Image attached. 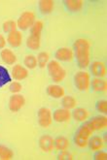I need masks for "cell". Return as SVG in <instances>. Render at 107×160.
I'll return each instance as SVG.
<instances>
[{"instance_id":"1","label":"cell","mask_w":107,"mask_h":160,"mask_svg":"<svg viewBox=\"0 0 107 160\" xmlns=\"http://www.w3.org/2000/svg\"><path fill=\"white\" fill-rule=\"evenodd\" d=\"M73 47L78 66L85 69L90 64V43L81 38L75 41Z\"/></svg>"},{"instance_id":"2","label":"cell","mask_w":107,"mask_h":160,"mask_svg":"<svg viewBox=\"0 0 107 160\" xmlns=\"http://www.w3.org/2000/svg\"><path fill=\"white\" fill-rule=\"evenodd\" d=\"M43 29V22L40 21H36L31 26L30 35L26 40V46L31 50H38L40 47L41 32Z\"/></svg>"},{"instance_id":"3","label":"cell","mask_w":107,"mask_h":160,"mask_svg":"<svg viewBox=\"0 0 107 160\" xmlns=\"http://www.w3.org/2000/svg\"><path fill=\"white\" fill-rule=\"evenodd\" d=\"M48 71H49V74H50L51 78L53 79V81L56 82H62L66 75L65 70L61 66V64L55 60H52L49 62Z\"/></svg>"},{"instance_id":"4","label":"cell","mask_w":107,"mask_h":160,"mask_svg":"<svg viewBox=\"0 0 107 160\" xmlns=\"http://www.w3.org/2000/svg\"><path fill=\"white\" fill-rule=\"evenodd\" d=\"M90 75L88 74L87 72L81 71L76 73V75L74 76V83L76 88L79 90H88L90 88Z\"/></svg>"},{"instance_id":"5","label":"cell","mask_w":107,"mask_h":160,"mask_svg":"<svg viewBox=\"0 0 107 160\" xmlns=\"http://www.w3.org/2000/svg\"><path fill=\"white\" fill-rule=\"evenodd\" d=\"M35 22V15L32 12H24L21 17L19 18L17 26L22 30H26L27 28L31 27L33 23Z\"/></svg>"},{"instance_id":"6","label":"cell","mask_w":107,"mask_h":160,"mask_svg":"<svg viewBox=\"0 0 107 160\" xmlns=\"http://www.w3.org/2000/svg\"><path fill=\"white\" fill-rule=\"evenodd\" d=\"M25 104V99L21 94H13V95L10 97L9 100V109L11 110V112H17L21 110L24 105Z\"/></svg>"},{"instance_id":"7","label":"cell","mask_w":107,"mask_h":160,"mask_svg":"<svg viewBox=\"0 0 107 160\" xmlns=\"http://www.w3.org/2000/svg\"><path fill=\"white\" fill-rule=\"evenodd\" d=\"M85 124L89 127L93 132H94L96 130H101L106 127L107 118L106 117H95L91 120H88Z\"/></svg>"},{"instance_id":"8","label":"cell","mask_w":107,"mask_h":160,"mask_svg":"<svg viewBox=\"0 0 107 160\" xmlns=\"http://www.w3.org/2000/svg\"><path fill=\"white\" fill-rule=\"evenodd\" d=\"M38 122L42 127H48L52 123V114L51 111L47 108H41L38 111Z\"/></svg>"},{"instance_id":"9","label":"cell","mask_w":107,"mask_h":160,"mask_svg":"<svg viewBox=\"0 0 107 160\" xmlns=\"http://www.w3.org/2000/svg\"><path fill=\"white\" fill-rule=\"evenodd\" d=\"M39 147L46 152H50L54 149V139L50 135H43L39 139Z\"/></svg>"},{"instance_id":"10","label":"cell","mask_w":107,"mask_h":160,"mask_svg":"<svg viewBox=\"0 0 107 160\" xmlns=\"http://www.w3.org/2000/svg\"><path fill=\"white\" fill-rule=\"evenodd\" d=\"M74 58V52L69 48H61L56 52V58L62 61H70Z\"/></svg>"},{"instance_id":"11","label":"cell","mask_w":107,"mask_h":160,"mask_svg":"<svg viewBox=\"0 0 107 160\" xmlns=\"http://www.w3.org/2000/svg\"><path fill=\"white\" fill-rule=\"evenodd\" d=\"M71 114L69 110L67 109H57L53 115V118L55 119V121L56 122H65L68 119H70Z\"/></svg>"},{"instance_id":"12","label":"cell","mask_w":107,"mask_h":160,"mask_svg":"<svg viewBox=\"0 0 107 160\" xmlns=\"http://www.w3.org/2000/svg\"><path fill=\"white\" fill-rule=\"evenodd\" d=\"M91 71L94 76L97 78H101L105 76V74H106L105 65L100 61H94L91 66Z\"/></svg>"},{"instance_id":"13","label":"cell","mask_w":107,"mask_h":160,"mask_svg":"<svg viewBox=\"0 0 107 160\" xmlns=\"http://www.w3.org/2000/svg\"><path fill=\"white\" fill-rule=\"evenodd\" d=\"M22 41H23V35L19 31L16 30V31L9 33V35H8V43L12 47H14V48H17V47L21 46Z\"/></svg>"},{"instance_id":"14","label":"cell","mask_w":107,"mask_h":160,"mask_svg":"<svg viewBox=\"0 0 107 160\" xmlns=\"http://www.w3.org/2000/svg\"><path fill=\"white\" fill-rule=\"evenodd\" d=\"M47 93L54 98H62L64 96V89L61 86L51 84L47 88Z\"/></svg>"},{"instance_id":"15","label":"cell","mask_w":107,"mask_h":160,"mask_svg":"<svg viewBox=\"0 0 107 160\" xmlns=\"http://www.w3.org/2000/svg\"><path fill=\"white\" fill-rule=\"evenodd\" d=\"M12 75L16 80L19 81V80L25 79L28 76V72L24 67L22 66V65L18 64V65H15L14 66V68L12 70Z\"/></svg>"},{"instance_id":"16","label":"cell","mask_w":107,"mask_h":160,"mask_svg":"<svg viewBox=\"0 0 107 160\" xmlns=\"http://www.w3.org/2000/svg\"><path fill=\"white\" fill-rule=\"evenodd\" d=\"M1 58L8 65H12V64H14L17 61L16 54L11 50H8V49L2 50V52H1Z\"/></svg>"},{"instance_id":"17","label":"cell","mask_w":107,"mask_h":160,"mask_svg":"<svg viewBox=\"0 0 107 160\" xmlns=\"http://www.w3.org/2000/svg\"><path fill=\"white\" fill-rule=\"evenodd\" d=\"M54 6H55V2L53 0H41L39 2V9L42 14L47 15L52 13V11L54 10Z\"/></svg>"},{"instance_id":"18","label":"cell","mask_w":107,"mask_h":160,"mask_svg":"<svg viewBox=\"0 0 107 160\" xmlns=\"http://www.w3.org/2000/svg\"><path fill=\"white\" fill-rule=\"evenodd\" d=\"M88 145L93 152H97V150H100L103 148V141L99 136H94L91 138L90 141H88Z\"/></svg>"},{"instance_id":"19","label":"cell","mask_w":107,"mask_h":160,"mask_svg":"<svg viewBox=\"0 0 107 160\" xmlns=\"http://www.w3.org/2000/svg\"><path fill=\"white\" fill-rule=\"evenodd\" d=\"M54 146L55 148L62 152V150H66L69 147V141L65 137H57L56 140H54Z\"/></svg>"},{"instance_id":"20","label":"cell","mask_w":107,"mask_h":160,"mask_svg":"<svg viewBox=\"0 0 107 160\" xmlns=\"http://www.w3.org/2000/svg\"><path fill=\"white\" fill-rule=\"evenodd\" d=\"M83 3L84 2L82 0H66L65 1V5H66L67 9L72 12L80 11L83 7Z\"/></svg>"},{"instance_id":"21","label":"cell","mask_w":107,"mask_h":160,"mask_svg":"<svg viewBox=\"0 0 107 160\" xmlns=\"http://www.w3.org/2000/svg\"><path fill=\"white\" fill-rule=\"evenodd\" d=\"M92 88L94 91H105L107 88V83L101 78H94L92 81Z\"/></svg>"},{"instance_id":"22","label":"cell","mask_w":107,"mask_h":160,"mask_svg":"<svg viewBox=\"0 0 107 160\" xmlns=\"http://www.w3.org/2000/svg\"><path fill=\"white\" fill-rule=\"evenodd\" d=\"M73 118L75 120L77 121H84L88 118V111L84 108H78V109H75L73 111V114H72Z\"/></svg>"},{"instance_id":"23","label":"cell","mask_w":107,"mask_h":160,"mask_svg":"<svg viewBox=\"0 0 107 160\" xmlns=\"http://www.w3.org/2000/svg\"><path fill=\"white\" fill-rule=\"evenodd\" d=\"M10 82H11V76L9 75L8 70L0 65V88H2Z\"/></svg>"},{"instance_id":"24","label":"cell","mask_w":107,"mask_h":160,"mask_svg":"<svg viewBox=\"0 0 107 160\" xmlns=\"http://www.w3.org/2000/svg\"><path fill=\"white\" fill-rule=\"evenodd\" d=\"M62 105L64 109L70 110L76 107L77 105V101L74 97L72 96H64L62 100Z\"/></svg>"},{"instance_id":"25","label":"cell","mask_w":107,"mask_h":160,"mask_svg":"<svg viewBox=\"0 0 107 160\" xmlns=\"http://www.w3.org/2000/svg\"><path fill=\"white\" fill-rule=\"evenodd\" d=\"M14 156V152L9 148L0 145V158L2 160H11Z\"/></svg>"},{"instance_id":"26","label":"cell","mask_w":107,"mask_h":160,"mask_svg":"<svg viewBox=\"0 0 107 160\" xmlns=\"http://www.w3.org/2000/svg\"><path fill=\"white\" fill-rule=\"evenodd\" d=\"M94 132L93 131L88 127L86 124H83L82 126H80V128L78 129L77 131V135L78 136H80L82 138H85V139H89V137H91V135L93 134Z\"/></svg>"},{"instance_id":"27","label":"cell","mask_w":107,"mask_h":160,"mask_svg":"<svg viewBox=\"0 0 107 160\" xmlns=\"http://www.w3.org/2000/svg\"><path fill=\"white\" fill-rule=\"evenodd\" d=\"M49 60V54L45 52H42L38 54V58H37V64L39 65L40 68H45L47 62Z\"/></svg>"},{"instance_id":"28","label":"cell","mask_w":107,"mask_h":160,"mask_svg":"<svg viewBox=\"0 0 107 160\" xmlns=\"http://www.w3.org/2000/svg\"><path fill=\"white\" fill-rule=\"evenodd\" d=\"M24 65L29 69H34L37 66V59L33 55H27L24 58Z\"/></svg>"},{"instance_id":"29","label":"cell","mask_w":107,"mask_h":160,"mask_svg":"<svg viewBox=\"0 0 107 160\" xmlns=\"http://www.w3.org/2000/svg\"><path fill=\"white\" fill-rule=\"evenodd\" d=\"M17 23L14 21H7L3 23V30L6 33H11L17 30Z\"/></svg>"},{"instance_id":"30","label":"cell","mask_w":107,"mask_h":160,"mask_svg":"<svg viewBox=\"0 0 107 160\" xmlns=\"http://www.w3.org/2000/svg\"><path fill=\"white\" fill-rule=\"evenodd\" d=\"M74 142H75L76 146H78L79 148H85L88 146V139L82 138L80 136H78L77 134L74 137Z\"/></svg>"},{"instance_id":"31","label":"cell","mask_w":107,"mask_h":160,"mask_svg":"<svg viewBox=\"0 0 107 160\" xmlns=\"http://www.w3.org/2000/svg\"><path fill=\"white\" fill-rule=\"evenodd\" d=\"M22 88H23V86L19 82H11V84H10V87H9L10 91H11L12 93H14V94L19 93V91L22 90Z\"/></svg>"},{"instance_id":"32","label":"cell","mask_w":107,"mask_h":160,"mask_svg":"<svg viewBox=\"0 0 107 160\" xmlns=\"http://www.w3.org/2000/svg\"><path fill=\"white\" fill-rule=\"evenodd\" d=\"M96 110L102 112V114H106L107 112V101L106 100H100L96 103Z\"/></svg>"},{"instance_id":"33","label":"cell","mask_w":107,"mask_h":160,"mask_svg":"<svg viewBox=\"0 0 107 160\" xmlns=\"http://www.w3.org/2000/svg\"><path fill=\"white\" fill-rule=\"evenodd\" d=\"M57 159H60V160H72L73 156L68 152H66V150H62V153L57 156Z\"/></svg>"},{"instance_id":"34","label":"cell","mask_w":107,"mask_h":160,"mask_svg":"<svg viewBox=\"0 0 107 160\" xmlns=\"http://www.w3.org/2000/svg\"><path fill=\"white\" fill-rule=\"evenodd\" d=\"M95 160H106L107 159V153L105 152H101V150H97L96 154L94 155Z\"/></svg>"},{"instance_id":"35","label":"cell","mask_w":107,"mask_h":160,"mask_svg":"<svg viewBox=\"0 0 107 160\" xmlns=\"http://www.w3.org/2000/svg\"><path fill=\"white\" fill-rule=\"evenodd\" d=\"M5 45H6V40H5L4 37L0 34V49H3L5 47Z\"/></svg>"}]
</instances>
